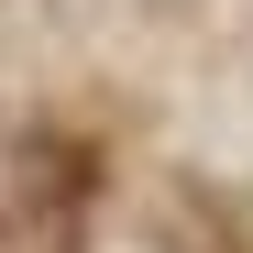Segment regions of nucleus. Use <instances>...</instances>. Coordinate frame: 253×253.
I'll list each match as a JSON object with an SVG mask.
<instances>
[{
    "instance_id": "f257e3e1",
    "label": "nucleus",
    "mask_w": 253,
    "mask_h": 253,
    "mask_svg": "<svg viewBox=\"0 0 253 253\" xmlns=\"http://www.w3.org/2000/svg\"><path fill=\"white\" fill-rule=\"evenodd\" d=\"M88 187H99L88 143H66V132H33V143L11 154V242H22V253H77Z\"/></svg>"
}]
</instances>
